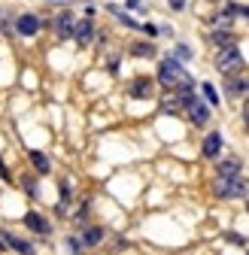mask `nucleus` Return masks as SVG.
Segmentation results:
<instances>
[{"instance_id":"obj_1","label":"nucleus","mask_w":249,"mask_h":255,"mask_svg":"<svg viewBox=\"0 0 249 255\" xmlns=\"http://www.w3.org/2000/svg\"><path fill=\"white\" fill-rule=\"evenodd\" d=\"M158 82L176 94H192V76L185 73V67L179 61L173 58H164L161 61V67H158Z\"/></svg>"},{"instance_id":"obj_2","label":"nucleus","mask_w":249,"mask_h":255,"mask_svg":"<svg viewBox=\"0 0 249 255\" xmlns=\"http://www.w3.org/2000/svg\"><path fill=\"white\" fill-rule=\"evenodd\" d=\"M216 67H219L222 73H237V70H243V55H240V49L234 46V43H228V46H222V52H219V61H216Z\"/></svg>"},{"instance_id":"obj_3","label":"nucleus","mask_w":249,"mask_h":255,"mask_svg":"<svg viewBox=\"0 0 249 255\" xmlns=\"http://www.w3.org/2000/svg\"><path fill=\"white\" fill-rule=\"evenodd\" d=\"M91 34H95V24H91V18H79L76 24H73V40L79 43V46H88L91 43Z\"/></svg>"},{"instance_id":"obj_4","label":"nucleus","mask_w":249,"mask_h":255,"mask_svg":"<svg viewBox=\"0 0 249 255\" xmlns=\"http://www.w3.org/2000/svg\"><path fill=\"white\" fill-rule=\"evenodd\" d=\"M219 152H222V134L213 131V134H207V140H204V155H207V158H219Z\"/></svg>"},{"instance_id":"obj_5","label":"nucleus","mask_w":249,"mask_h":255,"mask_svg":"<svg viewBox=\"0 0 249 255\" xmlns=\"http://www.w3.org/2000/svg\"><path fill=\"white\" fill-rule=\"evenodd\" d=\"M0 237H3V243H9L15 252H21V255H34V246H30L27 240H21V237H15V234H9V231H3V234H0Z\"/></svg>"},{"instance_id":"obj_6","label":"nucleus","mask_w":249,"mask_h":255,"mask_svg":"<svg viewBox=\"0 0 249 255\" xmlns=\"http://www.w3.org/2000/svg\"><path fill=\"white\" fill-rule=\"evenodd\" d=\"M189 119H192L195 125H207V122H210V110H207V104L192 101V104H189Z\"/></svg>"},{"instance_id":"obj_7","label":"nucleus","mask_w":249,"mask_h":255,"mask_svg":"<svg viewBox=\"0 0 249 255\" xmlns=\"http://www.w3.org/2000/svg\"><path fill=\"white\" fill-rule=\"evenodd\" d=\"M37 30H40V18H37V15H21V18H18V34L34 37Z\"/></svg>"},{"instance_id":"obj_8","label":"nucleus","mask_w":249,"mask_h":255,"mask_svg":"<svg viewBox=\"0 0 249 255\" xmlns=\"http://www.w3.org/2000/svg\"><path fill=\"white\" fill-rule=\"evenodd\" d=\"M24 225H27L30 231H37V234H46V231H49V222H46L43 216H37V213H27V216H24Z\"/></svg>"},{"instance_id":"obj_9","label":"nucleus","mask_w":249,"mask_h":255,"mask_svg":"<svg viewBox=\"0 0 249 255\" xmlns=\"http://www.w3.org/2000/svg\"><path fill=\"white\" fill-rule=\"evenodd\" d=\"M73 24H76V15L73 12H61L58 15V34L61 37H70L73 34Z\"/></svg>"},{"instance_id":"obj_10","label":"nucleus","mask_w":249,"mask_h":255,"mask_svg":"<svg viewBox=\"0 0 249 255\" xmlns=\"http://www.w3.org/2000/svg\"><path fill=\"white\" fill-rule=\"evenodd\" d=\"M131 98H152V79H137L131 85Z\"/></svg>"},{"instance_id":"obj_11","label":"nucleus","mask_w":249,"mask_h":255,"mask_svg":"<svg viewBox=\"0 0 249 255\" xmlns=\"http://www.w3.org/2000/svg\"><path fill=\"white\" fill-rule=\"evenodd\" d=\"M219 176H240V161H237V158H228V161H222L219 164Z\"/></svg>"},{"instance_id":"obj_12","label":"nucleus","mask_w":249,"mask_h":255,"mask_svg":"<svg viewBox=\"0 0 249 255\" xmlns=\"http://www.w3.org/2000/svg\"><path fill=\"white\" fill-rule=\"evenodd\" d=\"M30 164H34V167H37L40 173H49V167H52V164H49V158H46L43 152H37V149L30 152Z\"/></svg>"},{"instance_id":"obj_13","label":"nucleus","mask_w":249,"mask_h":255,"mask_svg":"<svg viewBox=\"0 0 249 255\" xmlns=\"http://www.w3.org/2000/svg\"><path fill=\"white\" fill-rule=\"evenodd\" d=\"M101 240H104V228H88V231H85V237H82V243H85V246H98Z\"/></svg>"},{"instance_id":"obj_14","label":"nucleus","mask_w":249,"mask_h":255,"mask_svg":"<svg viewBox=\"0 0 249 255\" xmlns=\"http://www.w3.org/2000/svg\"><path fill=\"white\" fill-rule=\"evenodd\" d=\"M201 91H204V98H207V104H210V107L219 104V91H216L210 82H204V85H201Z\"/></svg>"},{"instance_id":"obj_15","label":"nucleus","mask_w":249,"mask_h":255,"mask_svg":"<svg viewBox=\"0 0 249 255\" xmlns=\"http://www.w3.org/2000/svg\"><path fill=\"white\" fill-rule=\"evenodd\" d=\"M231 94H246V73L231 82Z\"/></svg>"},{"instance_id":"obj_16","label":"nucleus","mask_w":249,"mask_h":255,"mask_svg":"<svg viewBox=\"0 0 249 255\" xmlns=\"http://www.w3.org/2000/svg\"><path fill=\"white\" fill-rule=\"evenodd\" d=\"M134 52H137V55H155V49H152V46H137Z\"/></svg>"},{"instance_id":"obj_17","label":"nucleus","mask_w":249,"mask_h":255,"mask_svg":"<svg viewBox=\"0 0 249 255\" xmlns=\"http://www.w3.org/2000/svg\"><path fill=\"white\" fill-rule=\"evenodd\" d=\"M170 9H185V0H167Z\"/></svg>"},{"instance_id":"obj_18","label":"nucleus","mask_w":249,"mask_h":255,"mask_svg":"<svg viewBox=\"0 0 249 255\" xmlns=\"http://www.w3.org/2000/svg\"><path fill=\"white\" fill-rule=\"evenodd\" d=\"M0 176H3V179H9V170H6V164H3V161H0Z\"/></svg>"},{"instance_id":"obj_19","label":"nucleus","mask_w":249,"mask_h":255,"mask_svg":"<svg viewBox=\"0 0 249 255\" xmlns=\"http://www.w3.org/2000/svg\"><path fill=\"white\" fill-rule=\"evenodd\" d=\"M128 6H140V0H128Z\"/></svg>"},{"instance_id":"obj_20","label":"nucleus","mask_w":249,"mask_h":255,"mask_svg":"<svg viewBox=\"0 0 249 255\" xmlns=\"http://www.w3.org/2000/svg\"><path fill=\"white\" fill-rule=\"evenodd\" d=\"M0 246H3V237H0Z\"/></svg>"},{"instance_id":"obj_21","label":"nucleus","mask_w":249,"mask_h":255,"mask_svg":"<svg viewBox=\"0 0 249 255\" xmlns=\"http://www.w3.org/2000/svg\"><path fill=\"white\" fill-rule=\"evenodd\" d=\"M0 24H3V15H0Z\"/></svg>"}]
</instances>
